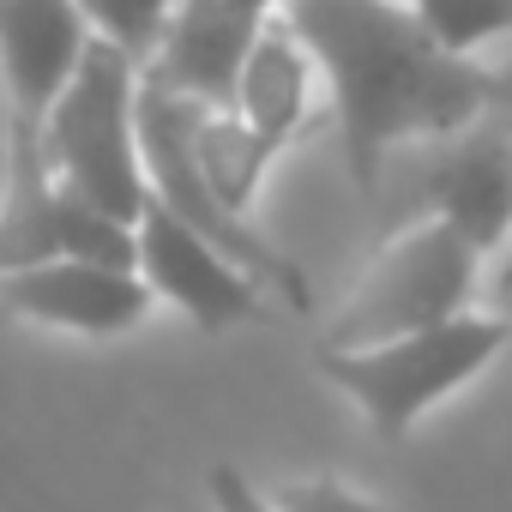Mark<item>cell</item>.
Instances as JSON below:
<instances>
[{
	"label": "cell",
	"mask_w": 512,
	"mask_h": 512,
	"mask_svg": "<svg viewBox=\"0 0 512 512\" xmlns=\"http://www.w3.org/2000/svg\"><path fill=\"white\" fill-rule=\"evenodd\" d=\"M326 73L344 163L362 193L380 187V163L404 139H446L494 103V79L446 55L404 0H290L278 13Z\"/></svg>",
	"instance_id": "cell-1"
},
{
	"label": "cell",
	"mask_w": 512,
	"mask_h": 512,
	"mask_svg": "<svg viewBox=\"0 0 512 512\" xmlns=\"http://www.w3.org/2000/svg\"><path fill=\"white\" fill-rule=\"evenodd\" d=\"M91 43L73 0H0V85H7V181H0V272L43 260L55 181L43 163L49 115Z\"/></svg>",
	"instance_id": "cell-2"
},
{
	"label": "cell",
	"mask_w": 512,
	"mask_h": 512,
	"mask_svg": "<svg viewBox=\"0 0 512 512\" xmlns=\"http://www.w3.org/2000/svg\"><path fill=\"white\" fill-rule=\"evenodd\" d=\"M49 181L115 223H139L151 205L139 163V61L91 37L43 133Z\"/></svg>",
	"instance_id": "cell-3"
},
{
	"label": "cell",
	"mask_w": 512,
	"mask_h": 512,
	"mask_svg": "<svg viewBox=\"0 0 512 512\" xmlns=\"http://www.w3.org/2000/svg\"><path fill=\"white\" fill-rule=\"evenodd\" d=\"M512 344V320L506 314H458L440 320L428 332L410 338H386L368 350H314V368L368 416V428L380 440H404L440 398H452L458 386H470L500 350Z\"/></svg>",
	"instance_id": "cell-4"
},
{
	"label": "cell",
	"mask_w": 512,
	"mask_h": 512,
	"mask_svg": "<svg viewBox=\"0 0 512 512\" xmlns=\"http://www.w3.org/2000/svg\"><path fill=\"white\" fill-rule=\"evenodd\" d=\"M476 278H482V253L458 229H446L440 217H422L368 260L362 284L350 290V302L338 308V320L326 326L320 344L368 350V344L458 320V314H470Z\"/></svg>",
	"instance_id": "cell-5"
},
{
	"label": "cell",
	"mask_w": 512,
	"mask_h": 512,
	"mask_svg": "<svg viewBox=\"0 0 512 512\" xmlns=\"http://www.w3.org/2000/svg\"><path fill=\"white\" fill-rule=\"evenodd\" d=\"M139 163H145V187H151V205H163L175 223H187L199 241H211L223 260H235L266 296H278L290 314H314V284L308 272L278 253L247 217H229L205 181H199V163H193V103L169 97L163 85H151L139 73Z\"/></svg>",
	"instance_id": "cell-6"
},
{
	"label": "cell",
	"mask_w": 512,
	"mask_h": 512,
	"mask_svg": "<svg viewBox=\"0 0 512 512\" xmlns=\"http://www.w3.org/2000/svg\"><path fill=\"white\" fill-rule=\"evenodd\" d=\"M139 241V278L151 284L157 302H175L199 332H235V326H272V296L253 284L235 260L211 241H199L187 223H175L163 205H145L133 223Z\"/></svg>",
	"instance_id": "cell-7"
},
{
	"label": "cell",
	"mask_w": 512,
	"mask_h": 512,
	"mask_svg": "<svg viewBox=\"0 0 512 512\" xmlns=\"http://www.w3.org/2000/svg\"><path fill=\"white\" fill-rule=\"evenodd\" d=\"M0 308L31 326H55L79 338H121L145 326L157 296L139 272H115L91 260H37L19 272H0Z\"/></svg>",
	"instance_id": "cell-8"
},
{
	"label": "cell",
	"mask_w": 512,
	"mask_h": 512,
	"mask_svg": "<svg viewBox=\"0 0 512 512\" xmlns=\"http://www.w3.org/2000/svg\"><path fill=\"white\" fill-rule=\"evenodd\" d=\"M272 19L241 13L235 0H181L157 55L145 61V79L193 109H235V79L247 49L260 43Z\"/></svg>",
	"instance_id": "cell-9"
},
{
	"label": "cell",
	"mask_w": 512,
	"mask_h": 512,
	"mask_svg": "<svg viewBox=\"0 0 512 512\" xmlns=\"http://www.w3.org/2000/svg\"><path fill=\"white\" fill-rule=\"evenodd\" d=\"M428 205L446 229H458L482 260L506 247L512 235V121L470 133L440 175L428 181Z\"/></svg>",
	"instance_id": "cell-10"
},
{
	"label": "cell",
	"mask_w": 512,
	"mask_h": 512,
	"mask_svg": "<svg viewBox=\"0 0 512 512\" xmlns=\"http://www.w3.org/2000/svg\"><path fill=\"white\" fill-rule=\"evenodd\" d=\"M308 79H314V61L308 49L290 37L284 19H272L260 31V43L247 49L241 61V79H235V115L260 133L278 157L302 139V127L314 121V103H308Z\"/></svg>",
	"instance_id": "cell-11"
},
{
	"label": "cell",
	"mask_w": 512,
	"mask_h": 512,
	"mask_svg": "<svg viewBox=\"0 0 512 512\" xmlns=\"http://www.w3.org/2000/svg\"><path fill=\"white\" fill-rule=\"evenodd\" d=\"M193 163H199L205 193L229 217H253V199H260L266 169L278 163V151L235 109H193Z\"/></svg>",
	"instance_id": "cell-12"
},
{
	"label": "cell",
	"mask_w": 512,
	"mask_h": 512,
	"mask_svg": "<svg viewBox=\"0 0 512 512\" xmlns=\"http://www.w3.org/2000/svg\"><path fill=\"white\" fill-rule=\"evenodd\" d=\"M43 260H91V266L139 272V241H133L127 223H115L97 205L55 187V205H49V223H43Z\"/></svg>",
	"instance_id": "cell-13"
},
{
	"label": "cell",
	"mask_w": 512,
	"mask_h": 512,
	"mask_svg": "<svg viewBox=\"0 0 512 512\" xmlns=\"http://www.w3.org/2000/svg\"><path fill=\"white\" fill-rule=\"evenodd\" d=\"M416 25L446 49V55H476L482 43L512 31V0H404Z\"/></svg>",
	"instance_id": "cell-14"
},
{
	"label": "cell",
	"mask_w": 512,
	"mask_h": 512,
	"mask_svg": "<svg viewBox=\"0 0 512 512\" xmlns=\"http://www.w3.org/2000/svg\"><path fill=\"white\" fill-rule=\"evenodd\" d=\"M73 7L85 13L91 37L115 43L121 55H133L145 67L157 55V43H163V31H169V19H175L181 0H73Z\"/></svg>",
	"instance_id": "cell-15"
},
{
	"label": "cell",
	"mask_w": 512,
	"mask_h": 512,
	"mask_svg": "<svg viewBox=\"0 0 512 512\" xmlns=\"http://www.w3.org/2000/svg\"><path fill=\"white\" fill-rule=\"evenodd\" d=\"M266 500H272V512H386L374 494H362L344 476H290Z\"/></svg>",
	"instance_id": "cell-16"
},
{
	"label": "cell",
	"mask_w": 512,
	"mask_h": 512,
	"mask_svg": "<svg viewBox=\"0 0 512 512\" xmlns=\"http://www.w3.org/2000/svg\"><path fill=\"white\" fill-rule=\"evenodd\" d=\"M205 494H211V506H217V512H272V500L241 476V464H211Z\"/></svg>",
	"instance_id": "cell-17"
},
{
	"label": "cell",
	"mask_w": 512,
	"mask_h": 512,
	"mask_svg": "<svg viewBox=\"0 0 512 512\" xmlns=\"http://www.w3.org/2000/svg\"><path fill=\"white\" fill-rule=\"evenodd\" d=\"M494 302H512V235H506L500 260H494Z\"/></svg>",
	"instance_id": "cell-18"
}]
</instances>
